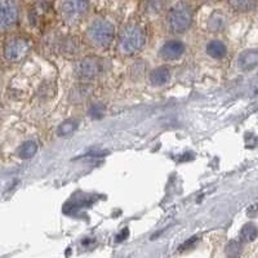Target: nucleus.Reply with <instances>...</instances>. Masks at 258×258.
I'll return each mask as SVG.
<instances>
[{"instance_id":"nucleus-1","label":"nucleus","mask_w":258,"mask_h":258,"mask_svg":"<svg viewBox=\"0 0 258 258\" xmlns=\"http://www.w3.org/2000/svg\"><path fill=\"white\" fill-rule=\"evenodd\" d=\"M146 34L141 26L129 23L121 28L119 35V47L125 54H135L145 46Z\"/></svg>"},{"instance_id":"nucleus-2","label":"nucleus","mask_w":258,"mask_h":258,"mask_svg":"<svg viewBox=\"0 0 258 258\" xmlns=\"http://www.w3.org/2000/svg\"><path fill=\"white\" fill-rule=\"evenodd\" d=\"M192 22V11L188 4L178 3L168 12V25L173 32H184Z\"/></svg>"},{"instance_id":"nucleus-3","label":"nucleus","mask_w":258,"mask_h":258,"mask_svg":"<svg viewBox=\"0 0 258 258\" xmlns=\"http://www.w3.org/2000/svg\"><path fill=\"white\" fill-rule=\"evenodd\" d=\"M115 28L114 25L107 20H97L91 23L88 28L89 40L98 47H106L113 42Z\"/></svg>"},{"instance_id":"nucleus-4","label":"nucleus","mask_w":258,"mask_h":258,"mask_svg":"<svg viewBox=\"0 0 258 258\" xmlns=\"http://www.w3.org/2000/svg\"><path fill=\"white\" fill-rule=\"evenodd\" d=\"M30 43L25 38L14 36L8 39L4 44V57L11 62H18L23 60L30 52Z\"/></svg>"},{"instance_id":"nucleus-5","label":"nucleus","mask_w":258,"mask_h":258,"mask_svg":"<svg viewBox=\"0 0 258 258\" xmlns=\"http://www.w3.org/2000/svg\"><path fill=\"white\" fill-rule=\"evenodd\" d=\"M89 4L87 1H80V0H70V1H64L61 4V13L62 17L69 22H75L76 20L84 16Z\"/></svg>"},{"instance_id":"nucleus-6","label":"nucleus","mask_w":258,"mask_h":258,"mask_svg":"<svg viewBox=\"0 0 258 258\" xmlns=\"http://www.w3.org/2000/svg\"><path fill=\"white\" fill-rule=\"evenodd\" d=\"M101 65L99 61L94 57H84L83 60L78 61L75 66V72L80 79H93L99 74Z\"/></svg>"},{"instance_id":"nucleus-7","label":"nucleus","mask_w":258,"mask_h":258,"mask_svg":"<svg viewBox=\"0 0 258 258\" xmlns=\"http://www.w3.org/2000/svg\"><path fill=\"white\" fill-rule=\"evenodd\" d=\"M18 11L16 4L12 1H1L0 3V26L1 28H7L13 26L17 22Z\"/></svg>"},{"instance_id":"nucleus-8","label":"nucleus","mask_w":258,"mask_h":258,"mask_svg":"<svg viewBox=\"0 0 258 258\" xmlns=\"http://www.w3.org/2000/svg\"><path fill=\"white\" fill-rule=\"evenodd\" d=\"M184 52L185 46L180 40H169L160 48V56L164 60H177L184 54Z\"/></svg>"},{"instance_id":"nucleus-9","label":"nucleus","mask_w":258,"mask_h":258,"mask_svg":"<svg viewBox=\"0 0 258 258\" xmlns=\"http://www.w3.org/2000/svg\"><path fill=\"white\" fill-rule=\"evenodd\" d=\"M239 66L243 70H252L258 66V50L257 49H249L245 50L239 56Z\"/></svg>"},{"instance_id":"nucleus-10","label":"nucleus","mask_w":258,"mask_h":258,"mask_svg":"<svg viewBox=\"0 0 258 258\" xmlns=\"http://www.w3.org/2000/svg\"><path fill=\"white\" fill-rule=\"evenodd\" d=\"M92 87L91 85H78L74 89H71L70 92V101L74 103H80L88 98L92 93Z\"/></svg>"},{"instance_id":"nucleus-11","label":"nucleus","mask_w":258,"mask_h":258,"mask_svg":"<svg viewBox=\"0 0 258 258\" xmlns=\"http://www.w3.org/2000/svg\"><path fill=\"white\" fill-rule=\"evenodd\" d=\"M170 79V72L168 68H158L152 71L150 74V80H151L152 84L155 85H164L165 83L169 82Z\"/></svg>"},{"instance_id":"nucleus-12","label":"nucleus","mask_w":258,"mask_h":258,"mask_svg":"<svg viewBox=\"0 0 258 258\" xmlns=\"http://www.w3.org/2000/svg\"><path fill=\"white\" fill-rule=\"evenodd\" d=\"M226 46L219 40H212L207 46V53L213 58H222L226 54Z\"/></svg>"},{"instance_id":"nucleus-13","label":"nucleus","mask_w":258,"mask_h":258,"mask_svg":"<svg viewBox=\"0 0 258 258\" xmlns=\"http://www.w3.org/2000/svg\"><path fill=\"white\" fill-rule=\"evenodd\" d=\"M36 151H38L36 142L26 141L25 143L20 147V150H18V156H20L21 159H30V158H32V156L35 155Z\"/></svg>"},{"instance_id":"nucleus-14","label":"nucleus","mask_w":258,"mask_h":258,"mask_svg":"<svg viewBox=\"0 0 258 258\" xmlns=\"http://www.w3.org/2000/svg\"><path fill=\"white\" fill-rule=\"evenodd\" d=\"M258 236V227L255 223H248L240 231V239L243 241H253Z\"/></svg>"},{"instance_id":"nucleus-15","label":"nucleus","mask_w":258,"mask_h":258,"mask_svg":"<svg viewBox=\"0 0 258 258\" xmlns=\"http://www.w3.org/2000/svg\"><path fill=\"white\" fill-rule=\"evenodd\" d=\"M76 128H78V121L74 120V119H69V120H65L64 123L60 124V127L57 129V133L60 136H69L71 135Z\"/></svg>"},{"instance_id":"nucleus-16","label":"nucleus","mask_w":258,"mask_h":258,"mask_svg":"<svg viewBox=\"0 0 258 258\" xmlns=\"http://www.w3.org/2000/svg\"><path fill=\"white\" fill-rule=\"evenodd\" d=\"M230 7H233L235 11L248 12L255 9L257 4L255 1H247V0H237V1H230Z\"/></svg>"},{"instance_id":"nucleus-17","label":"nucleus","mask_w":258,"mask_h":258,"mask_svg":"<svg viewBox=\"0 0 258 258\" xmlns=\"http://www.w3.org/2000/svg\"><path fill=\"white\" fill-rule=\"evenodd\" d=\"M105 106H103V103H94V105H92L91 106V109H89L88 114L89 117H93V119H99V117H103V114H105Z\"/></svg>"},{"instance_id":"nucleus-18","label":"nucleus","mask_w":258,"mask_h":258,"mask_svg":"<svg viewBox=\"0 0 258 258\" xmlns=\"http://www.w3.org/2000/svg\"><path fill=\"white\" fill-rule=\"evenodd\" d=\"M223 26V17L219 14H214L211 20H209V27L212 28L213 31H217Z\"/></svg>"}]
</instances>
